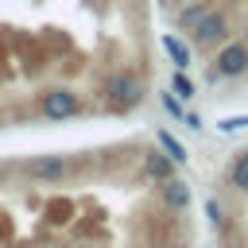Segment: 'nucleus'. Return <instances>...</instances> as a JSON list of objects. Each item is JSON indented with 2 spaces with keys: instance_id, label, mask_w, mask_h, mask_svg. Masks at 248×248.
I'll return each instance as SVG.
<instances>
[{
  "instance_id": "nucleus-4",
  "label": "nucleus",
  "mask_w": 248,
  "mask_h": 248,
  "mask_svg": "<svg viewBox=\"0 0 248 248\" xmlns=\"http://www.w3.org/2000/svg\"><path fill=\"white\" fill-rule=\"evenodd\" d=\"M213 74H221V78H240V74H248V46H244V43H225V46L217 50Z\"/></svg>"
},
{
  "instance_id": "nucleus-7",
  "label": "nucleus",
  "mask_w": 248,
  "mask_h": 248,
  "mask_svg": "<svg viewBox=\"0 0 248 248\" xmlns=\"http://www.w3.org/2000/svg\"><path fill=\"white\" fill-rule=\"evenodd\" d=\"M163 50L170 54V62H174L178 70H186V66H190V58H194V54H190V46H186L178 35H163Z\"/></svg>"
},
{
  "instance_id": "nucleus-8",
  "label": "nucleus",
  "mask_w": 248,
  "mask_h": 248,
  "mask_svg": "<svg viewBox=\"0 0 248 248\" xmlns=\"http://www.w3.org/2000/svg\"><path fill=\"white\" fill-rule=\"evenodd\" d=\"M143 170H147L151 178H159V182H163V178H170V170H174V159H170L167 151H151V155H147V163H143Z\"/></svg>"
},
{
  "instance_id": "nucleus-6",
  "label": "nucleus",
  "mask_w": 248,
  "mask_h": 248,
  "mask_svg": "<svg viewBox=\"0 0 248 248\" xmlns=\"http://www.w3.org/2000/svg\"><path fill=\"white\" fill-rule=\"evenodd\" d=\"M159 198H163V205L167 209H174V213H182V209H190V186L182 182V178H163V186H159Z\"/></svg>"
},
{
  "instance_id": "nucleus-9",
  "label": "nucleus",
  "mask_w": 248,
  "mask_h": 248,
  "mask_svg": "<svg viewBox=\"0 0 248 248\" xmlns=\"http://www.w3.org/2000/svg\"><path fill=\"white\" fill-rule=\"evenodd\" d=\"M209 8H213L209 0H198V4H190V8H182V12H178V27H182V31H194V27L202 23V16H205Z\"/></svg>"
},
{
  "instance_id": "nucleus-16",
  "label": "nucleus",
  "mask_w": 248,
  "mask_h": 248,
  "mask_svg": "<svg viewBox=\"0 0 248 248\" xmlns=\"http://www.w3.org/2000/svg\"><path fill=\"white\" fill-rule=\"evenodd\" d=\"M205 213H209V221H213V225H221V221H225V217H221V205H217V202H205Z\"/></svg>"
},
{
  "instance_id": "nucleus-11",
  "label": "nucleus",
  "mask_w": 248,
  "mask_h": 248,
  "mask_svg": "<svg viewBox=\"0 0 248 248\" xmlns=\"http://www.w3.org/2000/svg\"><path fill=\"white\" fill-rule=\"evenodd\" d=\"M229 178H232V186H236V190H244V194H248V151H240V155L232 159Z\"/></svg>"
},
{
  "instance_id": "nucleus-17",
  "label": "nucleus",
  "mask_w": 248,
  "mask_h": 248,
  "mask_svg": "<svg viewBox=\"0 0 248 248\" xmlns=\"http://www.w3.org/2000/svg\"><path fill=\"white\" fill-rule=\"evenodd\" d=\"M244 46H248V31H244Z\"/></svg>"
},
{
  "instance_id": "nucleus-12",
  "label": "nucleus",
  "mask_w": 248,
  "mask_h": 248,
  "mask_svg": "<svg viewBox=\"0 0 248 248\" xmlns=\"http://www.w3.org/2000/svg\"><path fill=\"white\" fill-rule=\"evenodd\" d=\"M170 89H174V97H178V101H190V97H194V81L186 78V70H174Z\"/></svg>"
},
{
  "instance_id": "nucleus-2",
  "label": "nucleus",
  "mask_w": 248,
  "mask_h": 248,
  "mask_svg": "<svg viewBox=\"0 0 248 248\" xmlns=\"http://www.w3.org/2000/svg\"><path fill=\"white\" fill-rule=\"evenodd\" d=\"M39 112L46 120H70L81 112V97L70 89V85H50L39 93Z\"/></svg>"
},
{
  "instance_id": "nucleus-1",
  "label": "nucleus",
  "mask_w": 248,
  "mask_h": 248,
  "mask_svg": "<svg viewBox=\"0 0 248 248\" xmlns=\"http://www.w3.org/2000/svg\"><path fill=\"white\" fill-rule=\"evenodd\" d=\"M143 81L136 78V74H128V70H120V74H108L105 78V101H108V108L112 112H132L140 101H143Z\"/></svg>"
},
{
  "instance_id": "nucleus-5",
  "label": "nucleus",
  "mask_w": 248,
  "mask_h": 248,
  "mask_svg": "<svg viewBox=\"0 0 248 248\" xmlns=\"http://www.w3.org/2000/svg\"><path fill=\"white\" fill-rule=\"evenodd\" d=\"M27 174L35 182H62L70 174V159L66 155H39V159L27 163Z\"/></svg>"
},
{
  "instance_id": "nucleus-3",
  "label": "nucleus",
  "mask_w": 248,
  "mask_h": 248,
  "mask_svg": "<svg viewBox=\"0 0 248 248\" xmlns=\"http://www.w3.org/2000/svg\"><path fill=\"white\" fill-rule=\"evenodd\" d=\"M190 35H194V43H198L202 50H205V46H217V43H225V35H229V16L217 12V8H209Z\"/></svg>"
},
{
  "instance_id": "nucleus-15",
  "label": "nucleus",
  "mask_w": 248,
  "mask_h": 248,
  "mask_svg": "<svg viewBox=\"0 0 248 248\" xmlns=\"http://www.w3.org/2000/svg\"><path fill=\"white\" fill-rule=\"evenodd\" d=\"M182 124L194 128V132H202V116H198V112H182Z\"/></svg>"
},
{
  "instance_id": "nucleus-13",
  "label": "nucleus",
  "mask_w": 248,
  "mask_h": 248,
  "mask_svg": "<svg viewBox=\"0 0 248 248\" xmlns=\"http://www.w3.org/2000/svg\"><path fill=\"white\" fill-rule=\"evenodd\" d=\"M217 128L221 132H240V128H248V116H221Z\"/></svg>"
},
{
  "instance_id": "nucleus-10",
  "label": "nucleus",
  "mask_w": 248,
  "mask_h": 248,
  "mask_svg": "<svg viewBox=\"0 0 248 248\" xmlns=\"http://www.w3.org/2000/svg\"><path fill=\"white\" fill-rule=\"evenodd\" d=\"M155 143H159V147H163V151H167L174 163H186V159H190V151H186V147H182V143H178V140H174L167 128H159V132H155Z\"/></svg>"
},
{
  "instance_id": "nucleus-14",
  "label": "nucleus",
  "mask_w": 248,
  "mask_h": 248,
  "mask_svg": "<svg viewBox=\"0 0 248 248\" xmlns=\"http://www.w3.org/2000/svg\"><path fill=\"white\" fill-rule=\"evenodd\" d=\"M163 108H167L174 120H182V112H186V108H182V101H178L174 93H163Z\"/></svg>"
}]
</instances>
